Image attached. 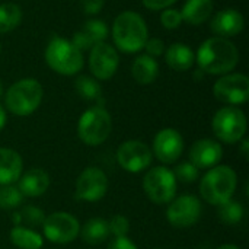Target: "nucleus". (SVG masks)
<instances>
[{
  "instance_id": "obj_1",
  "label": "nucleus",
  "mask_w": 249,
  "mask_h": 249,
  "mask_svg": "<svg viewBox=\"0 0 249 249\" xmlns=\"http://www.w3.org/2000/svg\"><path fill=\"white\" fill-rule=\"evenodd\" d=\"M196 60L198 69L207 74H228L238 64L239 51L228 38L213 36L200 45Z\"/></svg>"
},
{
  "instance_id": "obj_2",
  "label": "nucleus",
  "mask_w": 249,
  "mask_h": 249,
  "mask_svg": "<svg viewBox=\"0 0 249 249\" xmlns=\"http://www.w3.org/2000/svg\"><path fill=\"white\" fill-rule=\"evenodd\" d=\"M112 39L117 48L124 53H137L143 50L149 39L144 19L133 10L120 13L112 23Z\"/></svg>"
},
{
  "instance_id": "obj_3",
  "label": "nucleus",
  "mask_w": 249,
  "mask_h": 249,
  "mask_svg": "<svg viewBox=\"0 0 249 249\" xmlns=\"http://www.w3.org/2000/svg\"><path fill=\"white\" fill-rule=\"evenodd\" d=\"M238 185L236 172L228 165H217L203 177L200 181V196L212 206H220L229 201Z\"/></svg>"
},
{
  "instance_id": "obj_4",
  "label": "nucleus",
  "mask_w": 249,
  "mask_h": 249,
  "mask_svg": "<svg viewBox=\"0 0 249 249\" xmlns=\"http://www.w3.org/2000/svg\"><path fill=\"white\" fill-rule=\"evenodd\" d=\"M42 86L35 79H20L13 83L4 96L6 108L18 117H28L34 114L42 102Z\"/></svg>"
},
{
  "instance_id": "obj_5",
  "label": "nucleus",
  "mask_w": 249,
  "mask_h": 249,
  "mask_svg": "<svg viewBox=\"0 0 249 249\" xmlns=\"http://www.w3.org/2000/svg\"><path fill=\"white\" fill-rule=\"evenodd\" d=\"M45 61L55 73L73 76L83 67V54L71 41L54 36L45 48Z\"/></svg>"
},
{
  "instance_id": "obj_6",
  "label": "nucleus",
  "mask_w": 249,
  "mask_h": 249,
  "mask_svg": "<svg viewBox=\"0 0 249 249\" xmlns=\"http://www.w3.org/2000/svg\"><path fill=\"white\" fill-rule=\"evenodd\" d=\"M112 130V118L104 107H92L86 109L77 123L79 139L86 146H99L109 137Z\"/></svg>"
},
{
  "instance_id": "obj_7",
  "label": "nucleus",
  "mask_w": 249,
  "mask_h": 249,
  "mask_svg": "<svg viewBox=\"0 0 249 249\" xmlns=\"http://www.w3.org/2000/svg\"><path fill=\"white\" fill-rule=\"evenodd\" d=\"M247 117L238 107H223L220 108L212 121V128L214 136L226 143V144H235L241 142L245 137L247 133Z\"/></svg>"
},
{
  "instance_id": "obj_8",
  "label": "nucleus",
  "mask_w": 249,
  "mask_h": 249,
  "mask_svg": "<svg viewBox=\"0 0 249 249\" xmlns=\"http://www.w3.org/2000/svg\"><path fill=\"white\" fill-rule=\"evenodd\" d=\"M175 175L165 166H156L147 171L143 178V190L149 200L155 204H168L177 196Z\"/></svg>"
},
{
  "instance_id": "obj_9",
  "label": "nucleus",
  "mask_w": 249,
  "mask_h": 249,
  "mask_svg": "<svg viewBox=\"0 0 249 249\" xmlns=\"http://www.w3.org/2000/svg\"><path fill=\"white\" fill-rule=\"evenodd\" d=\"M201 201L193 194H184L174 198L166 210V219L177 229H187L197 225L201 219Z\"/></svg>"
},
{
  "instance_id": "obj_10",
  "label": "nucleus",
  "mask_w": 249,
  "mask_h": 249,
  "mask_svg": "<svg viewBox=\"0 0 249 249\" xmlns=\"http://www.w3.org/2000/svg\"><path fill=\"white\" fill-rule=\"evenodd\" d=\"M44 236L53 244H70L73 242L80 232V225L74 216L66 212H55L50 216H45L42 223Z\"/></svg>"
},
{
  "instance_id": "obj_11",
  "label": "nucleus",
  "mask_w": 249,
  "mask_h": 249,
  "mask_svg": "<svg viewBox=\"0 0 249 249\" xmlns=\"http://www.w3.org/2000/svg\"><path fill=\"white\" fill-rule=\"evenodd\" d=\"M217 101L231 107L247 104L249 99V79L242 73L223 74L213 86Z\"/></svg>"
},
{
  "instance_id": "obj_12",
  "label": "nucleus",
  "mask_w": 249,
  "mask_h": 249,
  "mask_svg": "<svg viewBox=\"0 0 249 249\" xmlns=\"http://www.w3.org/2000/svg\"><path fill=\"white\" fill-rule=\"evenodd\" d=\"M117 162L118 165L130 172L139 174L146 171L153 160V153L149 146L140 140H127L117 150Z\"/></svg>"
},
{
  "instance_id": "obj_13",
  "label": "nucleus",
  "mask_w": 249,
  "mask_h": 249,
  "mask_svg": "<svg viewBox=\"0 0 249 249\" xmlns=\"http://www.w3.org/2000/svg\"><path fill=\"white\" fill-rule=\"evenodd\" d=\"M108 191V178L107 174L96 168L89 166L79 175L76 181V191L74 197L80 201L95 203L105 197Z\"/></svg>"
},
{
  "instance_id": "obj_14",
  "label": "nucleus",
  "mask_w": 249,
  "mask_h": 249,
  "mask_svg": "<svg viewBox=\"0 0 249 249\" xmlns=\"http://www.w3.org/2000/svg\"><path fill=\"white\" fill-rule=\"evenodd\" d=\"M118 64L120 55L112 45L99 42L90 48L89 69L96 80H109L115 74Z\"/></svg>"
},
{
  "instance_id": "obj_15",
  "label": "nucleus",
  "mask_w": 249,
  "mask_h": 249,
  "mask_svg": "<svg viewBox=\"0 0 249 249\" xmlns=\"http://www.w3.org/2000/svg\"><path fill=\"white\" fill-rule=\"evenodd\" d=\"M184 150V139L175 128H163L153 139V155L162 163H175Z\"/></svg>"
},
{
  "instance_id": "obj_16",
  "label": "nucleus",
  "mask_w": 249,
  "mask_h": 249,
  "mask_svg": "<svg viewBox=\"0 0 249 249\" xmlns=\"http://www.w3.org/2000/svg\"><path fill=\"white\" fill-rule=\"evenodd\" d=\"M223 158V149L213 139H200L190 149V162L198 169H212Z\"/></svg>"
},
{
  "instance_id": "obj_17",
  "label": "nucleus",
  "mask_w": 249,
  "mask_h": 249,
  "mask_svg": "<svg viewBox=\"0 0 249 249\" xmlns=\"http://www.w3.org/2000/svg\"><path fill=\"white\" fill-rule=\"evenodd\" d=\"M212 31L222 38L236 36L244 29V16L236 9H223L212 19Z\"/></svg>"
},
{
  "instance_id": "obj_18",
  "label": "nucleus",
  "mask_w": 249,
  "mask_h": 249,
  "mask_svg": "<svg viewBox=\"0 0 249 249\" xmlns=\"http://www.w3.org/2000/svg\"><path fill=\"white\" fill-rule=\"evenodd\" d=\"M107 36H108V26L105 25V22L99 19H90L82 26L80 31H77L73 35L71 42L80 51H85V50H90L93 45L99 42H104Z\"/></svg>"
},
{
  "instance_id": "obj_19",
  "label": "nucleus",
  "mask_w": 249,
  "mask_h": 249,
  "mask_svg": "<svg viewBox=\"0 0 249 249\" xmlns=\"http://www.w3.org/2000/svg\"><path fill=\"white\" fill-rule=\"evenodd\" d=\"M50 184H51L50 175L41 168L29 169L25 174H22L20 178L18 179V188L22 193V196L31 198L45 194L47 190L50 188Z\"/></svg>"
},
{
  "instance_id": "obj_20",
  "label": "nucleus",
  "mask_w": 249,
  "mask_h": 249,
  "mask_svg": "<svg viewBox=\"0 0 249 249\" xmlns=\"http://www.w3.org/2000/svg\"><path fill=\"white\" fill-rule=\"evenodd\" d=\"M23 169V160L20 155L7 147H0V185L15 184Z\"/></svg>"
},
{
  "instance_id": "obj_21",
  "label": "nucleus",
  "mask_w": 249,
  "mask_h": 249,
  "mask_svg": "<svg viewBox=\"0 0 249 249\" xmlns=\"http://www.w3.org/2000/svg\"><path fill=\"white\" fill-rule=\"evenodd\" d=\"M166 64L175 71H187L193 67L196 55L193 50L182 42H174L165 50Z\"/></svg>"
},
{
  "instance_id": "obj_22",
  "label": "nucleus",
  "mask_w": 249,
  "mask_h": 249,
  "mask_svg": "<svg viewBox=\"0 0 249 249\" xmlns=\"http://www.w3.org/2000/svg\"><path fill=\"white\" fill-rule=\"evenodd\" d=\"M131 74L133 79L140 85H150L156 80L159 76V64L156 58L144 54L139 55L131 66Z\"/></svg>"
},
{
  "instance_id": "obj_23",
  "label": "nucleus",
  "mask_w": 249,
  "mask_h": 249,
  "mask_svg": "<svg viewBox=\"0 0 249 249\" xmlns=\"http://www.w3.org/2000/svg\"><path fill=\"white\" fill-rule=\"evenodd\" d=\"M213 13V0H187L181 16L190 25H201Z\"/></svg>"
},
{
  "instance_id": "obj_24",
  "label": "nucleus",
  "mask_w": 249,
  "mask_h": 249,
  "mask_svg": "<svg viewBox=\"0 0 249 249\" xmlns=\"http://www.w3.org/2000/svg\"><path fill=\"white\" fill-rule=\"evenodd\" d=\"M82 241L88 245H99L105 242L109 236V228L108 220L101 217L89 219L83 226H80L79 232Z\"/></svg>"
},
{
  "instance_id": "obj_25",
  "label": "nucleus",
  "mask_w": 249,
  "mask_h": 249,
  "mask_svg": "<svg viewBox=\"0 0 249 249\" xmlns=\"http://www.w3.org/2000/svg\"><path fill=\"white\" fill-rule=\"evenodd\" d=\"M10 242L19 249H39L42 248V236L25 226H13L10 231Z\"/></svg>"
},
{
  "instance_id": "obj_26",
  "label": "nucleus",
  "mask_w": 249,
  "mask_h": 249,
  "mask_svg": "<svg viewBox=\"0 0 249 249\" xmlns=\"http://www.w3.org/2000/svg\"><path fill=\"white\" fill-rule=\"evenodd\" d=\"M22 20V10L15 3L0 4V34H7L19 26Z\"/></svg>"
},
{
  "instance_id": "obj_27",
  "label": "nucleus",
  "mask_w": 249,
  "mask_h": 249,
  "mask_svg": "<svg viewBox=\"0 0 249 249\" xmlns=\"http://www.w3.org/2000/svg\"><path fill=\"white\" fill-rule=\"evenodd\" d=\"M74 89L85 101H102V88L95 77L79 76L74 82Z\"/></svg>"
},
{
  "instance_id": "obj_28",
  "label": "nucleus",
  "mask_w": 249,
  "mask_h": 249,
  "mask_svg": "<svg viewBox=\"0 0 249 249\" xmlns=\"http://www.w3.org/2000/svg\"><path fill=\"white\" fill-rule=\"evenodd\" d=\"M44 219H45V213L41 209L35 207V206H25L19 213H15L12 216V220H13L15 226L26 225L29 229L42 226Z\"/></svg>"
},
{
  "instance_id": "obj_29",
  "label": "nucleus",
  "mask_w": 249,
  "mask_h": 249,
  "mask_svg": "<svg viewBox=\"0 0 249 249\" xmlns=\"http://www.w3.org/2000/svg\"><path fill=\"white\" fill-rule=\"evenodd\" d=\"M217 207H219V219L225 225L235 226V225L241 223L244 216H245L244 206L233 198H231L229 201H226Z\"/></svg>"
},
{
  "instance_id": "obj_30",
  "label": "nucleus",
  "mask_w": 249,
  "mask_h": 249,
  "mask_svg": "<svg viewBox=\"0 0 249 249\" xmlns=\"http://www.w3.org/2000/svg\"><path fill=\"white\" fill-rule=\"evenodd\" d=\"M23 196L19 191L18 187L12 185H0V209L3 210H12L22 204Z\"/></svg>"
},
{
  "instance_id": "obj_31",
  "label": "nucleus",
  "mask_w": 249,
  "mask_h": 249,
  "mask_svg": "<svg viewBox=\"0 0 249 249\" xmlns=\"http://www.w3.org/2000/svg\"><path fill=\"white\" fill-rule=\"evenodd\" d=\"M175 175V179L184 184H191L200 178V169L196 168L191 162H182L179 163L175 171H172Z\"/></svg>"
},
{
  "instance_id": "obj_32",
  "label": "nucleus",
  "mask_w": 249,
  "mask_h": 249,
  "mask_svg": "<svg viewBox=\"0 0 249 249\" xmlns=\"http://www.w3.org/2000/svg\"><path fill=\"white\" fill-rule=\"evenodd\" d=\"M108 228H109V235H114V238L127 236L130 232V222L125 216L115 214L108 222Z\"/></svg>"
},
{
  "instance_id": "obj_33",
  "label": "nucleus",
  "mask_w": 249,
  "mask_h": 249,
  "mask_svg": "<svg viewBox=\"0 0 249 249\" xmlns=\"http://www.w3.org/2000/svg\"><path fill=\"white\" fill-rule=\"evenodd\" d=\"M162 26L166 29H175L182 23V16L178 9H165L160 15Z\"/></svg>"
},
{
  "instance_id": "obj_34",
  "label": "nucleus",
  "mask_w": 249,
  "mask_h": 249,
  "mask_svg": "<svg viewBox=\"0 0 249 249\" xmlns=\"http://www.w3.org/2000/svg\"><path fill=\"white\" fill-rule=\"evenodd\" d=\"M144 48H146V53L147 55L150 57H160L163 53H165V42L159 38H150L146 41L144 44Z\"/></svg>"
},
{
  "instance_id": "obj_35",
  "label": "nucleus",
  "mask_w": 249,
  "mask_h": 249,
  "mask_svg": "<svg viewBox=\"0 0 249 249\" xmlns=\"http://www.w3.org/2000/svg\"><path fill=\"white\" fill-rule=\"evenodd\" d=\"M108 249H139L136 247V244L133 241H130L127 236H118V238H114L109 245Z\"/></svg>"
},
{
  "instance_id": "obj_36",
  "label": "nucleus",
  "mask_w": 249,
  "mask_h": 249,
  "mask_svg": "<svg viewBox=\"0 0 249 249\" xmlns=\"http://www.w3.org/2000/svg\"><path fill=\"white\" fill-rule=\"evenodd\" d=\"M82 7L83 12L88 15H95L102 10L104 7V0H82Z\"/></svg>"
},
{
  "instance_id": "obj_37",
  "label": "nucleus",
  "mask_w": 249,
  "mask_h": 249,
  "mask_svg": "<svg viewBox=\"0 0 249 249\" xmlns=\"http://www.w3.org/2000/svg\"><path fill=\"white\" fill-rule=\"evenodd\" d=\"M144 7L149 10H163L168 9L171 4H174L177 0H142Z\"/></svg>"
},
{
  "instance_id": "obj_38",
  "label": "nucleus",
  "mask_w": 249,
  "mask_h": 249,
  "mask_svg": "<svg viewBox=\"0 0 249 249\" xmlns=\"http://www.w3.org/2000/svg\"><path fill=\"white\" fill-rule=\"evenodd\" d=\"M242 142V144H241V152H242V156L245 158V159H248L249 156V140L248 139H242L241 140Z\"/></svg>"
},
{
  "instance_id": "obj_39",
  "label": "nucleus",
  "mask_w": 249,
  "mask_h": 249,
  "mask_svg": "<svg viewBox=\"0 0 249 249\" xmlns=\"http://www.w3.org/2000/svg\"><path fill=\"white\" fill-rule=\"evenodd\" d=\"M6 121H7L6 111H4V108L1 107V104H0V133H1V130L4 128V125H6Z\"/></svg>"
},
{
  "instance_id": "obj_40",
  "label": "nucleus",
  "mask_w": 249,
  "mask_h": 249,
  "mask_svg": "<svg viewBox=\"0 0 249 249\" xmlns=\"http://www.w3.org/2000/svg\"><path fill=\"white\" fill-rule=\"evenodd\" d=\"M217 249H241L239 247L233 245V244H225V245H220Z\"/></svg>"
},
{
  "instance_id": "obj_41",
  "label": "nucleus",
  "mask_w": 249,
  "mask_h": 249,
  "mask_svg": "<svg viewBox=\"0 0 249 249\" xmlns=\"http://www.w3.org/2000/svg\"><path fill=\"white\" fill-rule=\"evenodd\" d=\"M1 95H3V85H1V82H0V98H1Z\"/></svg>"
},
{
  "instance_id": "obj_42",
  "label": "nucleus",
  "mask_w": 249,
  "mask_h": 249,
  "mask_svg": "<svg viewBox=\"0 0 249 249\" xmlns=\"http://www.w3.org/2000/svg\"><path fill=\"white\" fill-rule=\"evenodd\" d=\"M159 249H160V248H159Z\"/></svg>"
}]
</instances>
